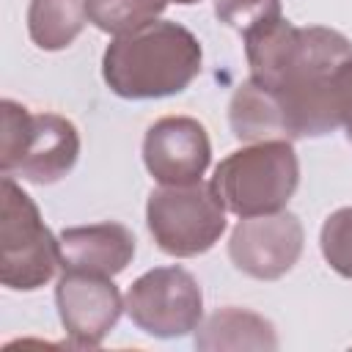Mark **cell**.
<instances>
[{
  "label": "cell",
  "mask_w": 352,
  "mask_h": 352,
  "mask_svg": "<svg viewBox=\"0 0 352 352\" xmlns=\"http://www.w3.org/2000/svg\"><path fill=\"white\" fill-rule=\"evenodd\" d=\"M212 146L204 124L190 116H165L143 138V162L160 184L201 182L209 168Z\"/></svg>",
  "instance_id": "obj_9"
},
{
  "label": "cell",
  "mask_w": 352,
  "mask_h": 352,
  "mask_svg": "<svg viewBox=\"0 0 352 352\" xmlns=\"http://www.w3.org/2000/svg\"><path fill=\"white\" fill-rule=\"evenodd\" d=\"M77 157L80 135L74 124L55 113H38L30 118V132L14 173L33 184H52L74 168Z\"/></svg>",
  "instance_id": "obj_10"
},
{
  "label": "cell",
  "mask_w": 352,
  "mask_h": 352,
  "mask_svg": "<svg viewBox=\"0 0 352 352\" xmlns=\"http://www.w3.org/2000/svg\"><path fill=\"white\" fill-rule=\"evenodd\" d=\"M324 261L344 278H352V206L336 209L319 234Z\"/></svg>",
  "instance_id": "obj_16"
},
{
  "label": "cell",
  "mask_w": 352,
  "mask_h": 352,
  "mask_svg": "<svg viewBox=\"0 0 352 352\" xmlns=\"http://www.w3.org/2000/svg\"><path fill=\"white\" fill-rule=\"evenodd\" d=\"M228 121H231V132L245 143L289 140L283 110L275 91L264 88L253 77L234 91L228 104Z\"/></svg>",
  "instance_id": "obj_12"
},
{
  "label": "cell",
  "mask_w": 352,
  "mask_h": 352,
  "mask_svg": "<svg viewBox=\"0 0 352 352\" xmlns=\"http://www.w3.org/2000/svg\"><path fill=\"white\" fill-rule=\"evenodd\" d=\"M85 22V0H30L28 8L30 38L36 47L50 52L69 47L82 33Z\"/></svg>",
  "instance_id": "obj_14"
},
{
  "label": "cell",
  "mask_w": 352,
  "mask_h": 352,
  "mask_svg": "<svg viewBox=\"0 0 352 352\" xmlns=\"http://www.w3.org/2000/svg\"><path fill=\"white\" fill-rule=\"evenodd\" d=\"M165 3H182V6H190V3H198V0H165Z\"/></svg>",
  "instance_id": "obj_20"
},
{
  "label": "cell",
  "mask_w": 352,
  "mask_h": 352,
  "mask_svg": "<svg viewBox=\"0 0 352 352\" xmlns=\"http://www.w3.org/2000/svg\"><path fill=\"white\" fill-rule=\"evenodd\" d=\"M352 58V41L338 30L297 28L286 66L275 88L292 138H319L341 126L338 69Z\"/></svg>",
  "instance_id": "obj_1"
},
{
  "label": "cell",
  "mask_w": 352,
  "mask_h": 352,
  "mask_svg": "<svg viewBox=\"0 0 352 352\" xmlns=\"http://www.w3.org/2000/svg\"><path fill=\"white\" fill-rule=\"evenodd\" d=\"M201 72L198 38L165 19L116 36L102 58V77L124 99H157L184 91Z\"/></svg>",
  "instance_id": "obj_2"
},
{
  "label": "cell",
  "mask_w": 352,
  "mask_h": 352,
  "mask_svg": "<svg viewBox=\"0 0 352 352\" xmlns=\"http://www.w3.org/2000/svg\"><path fill=\"white\" fill-rule=\"evenodd\" d=\"M195 346L206 352L217 349H275L278 336L270 319L245 308H220L204 324H198Z\"/></svg>",
  "instance_id": "obj_13"
},
{
  "label": "cell",
  "mask_w": 352,
  "mask_h": 352,
  "mask_svg": "<svg viewBox=\"0 0 352 352\" xmlns=\"http://www.w3.org/2000/svg\"><path fill=\"white\" fill-rule=\"evenodd\" d=\"M63 270L91 275H118L135 256V236L121 223H94L66 228L58 236Z\"/></svg>",
  "instance_id": "obj_11"
},
{
  "label": "cell",
  "mask_w": 352,
  "mask_h": 352,
  "mask_svg": "<svg viewBox=\"0 0 352 352\" xmlns=\"http://www.w3.org/2000/svg\"><path fill=\"white\" fill-rule=\"evenodd\" d=\"M124 308L143 333L176 338L198 330L204 316V294L187 270L157 267L143 272L129 286Z\"/></svg>",
  "instance_id": "obj_6"
},
{
  "label": "cell",
  "mask_w": 352,
  "mask_h": 352,
  "mask_svg": "<svg viewBox=\"0 0 352 352\" xmlns=\"http://www.w3.org/2000/svg\"><path fill=\"white\" fill-rule=\"evenodd\" d=\"M60 264L58 239L33 198L6 173L0 184V280L14 292L44 286Z\"/></svg>",
  "instance_id": "obj_4"
},
{
  "label": "cell",
  "mask_w": 352,
  "mask_h": 352,
  "mask_svg": "<svg viewBox=\"0 0 352 352\" xmlns=\"http://www.w3.org/2000/svg\"><path fill=\"white\" fill-rule=\"evenodd\" d=\"M146 223L160 250L190 258L206 253L220 239L226 231V206L212 184H162L148 195Z\"/></svg>",
  "instance_id": "obj_5"
},
{
  "label": "cell",
  "mask_w": 352,
  "mask_h": 352,
  "mask_svg": "<svg viewBox=\"0 0 352 352\" xmlns=\"http://www.w3.org/2000/svg\"><path fill=\"white\" fill-rule=\"evenodd\" d=\"M214 14L228 28L248 33L250 28L270 22L280 14V0H214Z\"/></svg>",
  "instance_id": "obj_18"
},
{
  "label": "cell",
  "mask_w": 352,
  "mask_h": 352,
  "mask_svg": "<svg viewBox=\"0 0 352 352\" xmlns=\"http://www.w3.org/2000/svg\"><path fill=\"white\" fill-rule=\"evenodd\" d=\"M165 0H85L88 22L113 36L146 28L165 11Z\"/></svg>",
  "instance_id": "obj_15"
},
{
  "label": "cell",
  "mask_w": 352,
  "mask_h": 352,
  "mask_svg": "<svg viewBox=\"0 0 352 352\" xmlns=\"http://www.w3.org/2000/svg\"><path fill=\"white\" fill-rule=\"evenodd\" d=\"M300 182V162L289 140H261L231 151L212 176V190L239 217L286 209Z\"/></svg>",
  "instance_id": "obj_3"
},
{
  "label": "cell",
  "mask_w": 352,
  "mask_h": 352,
  "mask_svg": "<svg viewBox=\"0 0 352 352\" xmlns=\"http://www.w3.org/2000/svg\"><path fill=\"white\" fill-rule=\"evenodd\" d=\"M302 253V226L292 212L242 217L228 239L234 267L258 280L286 275Z\"/></svg>",
  "instance_id": "obj_7"
},
{
  "label": "cell",
  "mask_w": 352,
  "mask_h": 352,
  "mask_svg": "<svg viewBox=\"0 0 352 352\" xmlns=\"http://www.w3.org/2000/svg\"><path fill=\"white\" fill-rule=\"evenodd\" d=\"M30 118L33 113H28V107L6 99L0 104V168L3 173H14L19 157H22V148H25V140H28V132H30Z\"/></svg>",
  "instance_id": "obj_17"
},
{
  "label": "cell",
  "mask_w": 352,
  "mask_h": 352,
  "mask_svg": "<svg viewBox=\"0 0 352 352\" xmlns=\"http://www.w3.org/2000/svg\"><path fill=\"white\" fill-rule=\"evenodd\" d=\"M338 113H341V126L346 129V138L352 143V58L338 69Z\"/></svg>",
  "instance_id": "obj_19"
},
{
  "label": "cell",
  "mask_w": 352,
  "mask_h": 352,
  "mask_svg": "<svg viewBox=\"0 0 352 352\" xmlns=\"http://www.w3.org/2000/svg\"><path fill=\"white\" fill-rule=\"evenodd\" d=\"M60 322L69 333V346H99L116 327L124 300L107 275L66 270L55 286Z\"/></svg>",
  "instance_id": "obj_8"
}]
</instances>
